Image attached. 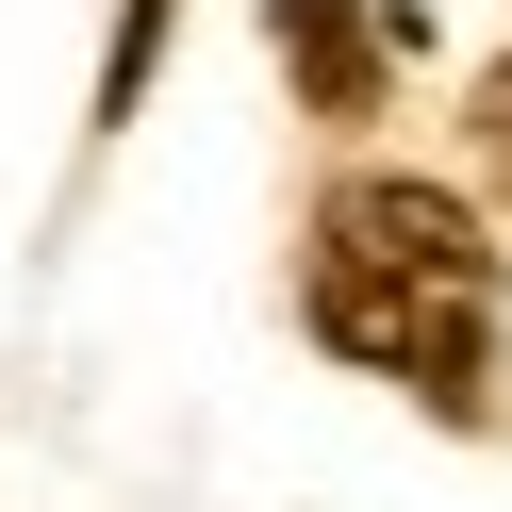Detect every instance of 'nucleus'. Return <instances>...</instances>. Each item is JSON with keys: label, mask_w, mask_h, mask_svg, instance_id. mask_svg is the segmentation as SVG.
Listing matches in <instances>:
<instances>
[{"label": "nucleus", "mask_w": 512, "mask_h": 512, "mask_svg": "<svg viewBox=\"0 0 512 512\" xmlns=\"http://www.w3.org/2000/svg\"><path fill=\"white\" fill-rule=\"evenodd\" d=\"M314 331L347 364L413 380V397L479 413V364H496V232L446 182H331V215H314Z\"/></svg>", "instance_id": "1"}, {"label": "nucleus", "mask_w": 512, "mask_h": 512, "mask_svg": "<svg viewBox=\"0 0 512 512\" xmlns=\"http://www.w3.org/2000/svg\"><path fill=\"white\" fill-rule=\"evenodd\" d=\"M281 34H298L314 100H331V116H364V34H347V0H281Z\"/></svg>", "instance_id": "2"}, {"label": "nucleus", "mask_w": 512, "mask_h": 512, "mask_svg": "<svg viewBox=\"0 0 512 512\" xmlns=\"http://www.w3.org/2000/svg\"><path fill=\"white\" fill-rule=\"evenodd\" d=\"M496 133H512V67H496Z\"/></svg>", "instance_id": "3"}]
</instances>
